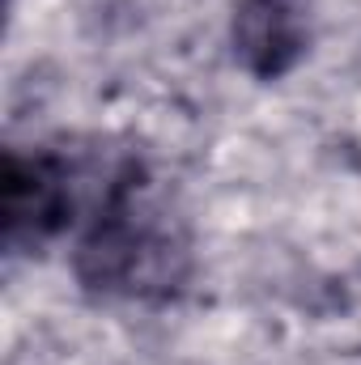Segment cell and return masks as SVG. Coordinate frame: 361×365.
Segmentation results:
<instances>
[{
  "mask_svg": "<svg viewBox=\"0 0 361 365\" xmlns=\"http://www.w3.org/2000/svg\"><path fill=\"white\" fill-rule=\"evenodd\" d=\"M195 225L179 187L136 145L98 158L90 200L68 247V272L98 306L162 310L191 293Z\"/></svg>",
  "mask_w": 361,
  "mask_h": 365,
  "instance_id": "cell-1",
  "label": "cell"
},
{
  "mask_svg": "<svg viewBox=\"0 0 361 365\" xmlns=\"http://www.w3.org/2000/svg\"><path fill=\"white\" fill-rule=\"evenodd\" d=\"M102 153H77L56 140L9 145L0 162V247L9 259H43L73 238L90 200Z\"/></svg>",
  "mask_w": 361,
  "mask_h": 365,
  "instance_id": "cell-2",
  "label": "cell"
},
{
  "mask_svg": "<svg viewBox=\"0 0 361 365\" xmlns=\"http://www.w3.org/2000/svg\"><path fill=\"white\" fill-rule=\"evenodd\" d=\"M319 0H234L230 60L260 86L293 77L315 47Z\"/></svg>",
  "mask_w": 361,
  "mask_h": 365,
  "instance_id": "cell-3",
  "label": "cell"
}]
</instances>
